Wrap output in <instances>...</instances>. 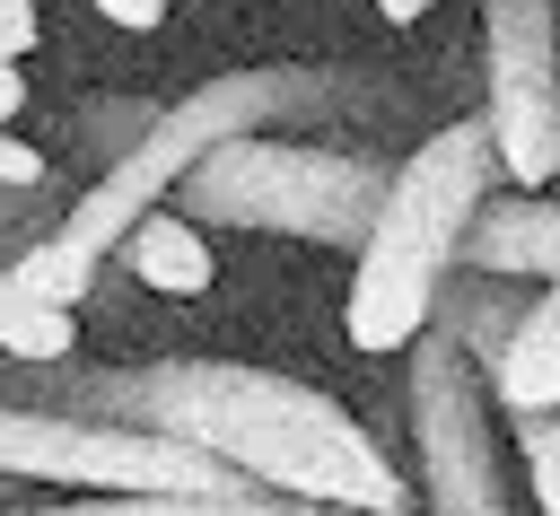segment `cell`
<instances>
[{"instance_id": "12", "label": "cell", "mask_w": 560, "mask_h": 516, "mask_svg": "<svg viewBox=\"0 0 560 516\" xmlns=\"http://www.w3.org/2000/svg\"><path fill=\"white\" fill-rule=\"evenodd\" d=\"M149 114H158V105H149V96H131V87L88 96V105L70 114V157H79L88 175H96V166H114V157H122V149L149 131Z\"/></svg>"}, {"instance_id": "2", "label": "cell", "mask_w": 560, "mask_h": 516, "mask_svg": "<svg viewBox=\"0 0 560 516\" xmlns=\"http://www.w3.org/2000/svg\"><path fill=\"white\" fill-rule=\"evenodd\" d=\"M394 96H402V87H394V70H376V61H254V70H219V79H201L192 96L158 105L149 131H140L114 166H96L52 227H61L70 245H88V254H114V236H122L149 201H166V184H175L210 140H228V131L368 122V114H385Z\"/></svg>"}, {"instance_id": "19", "label": "cell", "mask_w": 560, "mask_h": 516, "mask_svg": "<svg viewBox=\"0 0 560 516\" xmlns=\"http://www.w3.org/2000/svg\"><path fill=\"white\" fill-rule=\"evenodd\" d=\"M438 0H376V17H394V26H411V17H429Z\"/></svg>"}, {"instance_id": "18", "label": "cell", "mask_w": 560, "mask_h": 516, "mask_svg": "<svg viewBox=\"0 0 560 516\" xmlns=\"http://www.w3.org/2000/svg\"><path fill=\"white\" fill-rule=\"evenodd\" d=\"M26 114V70H18V52H0V122H18Z\"/></svg>"}, {"instance_id": "6", "label": "cell", "mask_w": 560, "mask_h": 516, "mask_svg": "<svg viewBox=\"0 0 560 516\" xmlns=\"http://www.w3.org/2000/svg\"><path fill=\"white\" fill-rule=\"evenodd\" d=\"M481 122L508 184L560 175V0H481Z\"/></svg>"}, {"instance_id": "5", "label": "cell", "mask_w": 560, "mask_h": 516, "mask_svg": "<svg viewBox=\"0 0 560 516\" xmlns=\"http://www.w3.org/2000/svg\"><path fill=\"white\" fill-rule=\"evenodd\" d=\"M402 420H411V446H420V499L438 516H499V507H516L508 455H499V429H490V385L429 324L402 341Z\"/></svg>"}, {"instance_id": "13", "label": "cell", "mask_w": 560, "mask_h": 516, "mask_svg": "<svg viewBox=\"0 0 560 516\" xmlns=\"http://www.w3.org/2000/svg\"><path fill=\"white\" fill-rule=\"evenodd\" d=\"M516 429V455H525V490H534V507L551 516L560 507V402H542V411H508Z\"/></svg>"}, {"instance_id": "11", "label": "cell", "mask_w": 560, "mask_h": 516, "mask_svg": "<svg viewBox=\"0 0 560 516\" xmlns=\"http://www.w3.org/2000/svg\"><path fill=\"white\" fill-rule=\"evenodd\" d=\"M9 280H18L26 297H44V306H70V315H79V297H96V280H105V254H88V245H70L61 227H44L35 245L9 254Z\"/></svg>"}, {"instance_id": "16", "label": "cell", "mask_w": 560, "mask_h": 516, "mask_svg": "<svg viewBox=\"0 0 560 516\" xmlns=\"http://www.w3.org/2000/svg\"><path fill=\"white\" fill-rule=\"evenodd\" d=\"M35 35H44L35 0H0V52H35Z\"/></svg>"}, {"instance_id": "14", "label": "cell", "mask_w": 560, "mask_h": 516, "mask_svg": "<svg viewBox=\"0 0 560 516\" xmlns=\"http://www.w3.org/2000/svg\"><path fill=\"white\" fill-rule=\"evenodd\" d=\"M70 210V184L61 175H35V184H0V262L18 254V245H35L52 219Z\"/></svg>"}, {"instance_id": "10", "label": "cell", "mask_w": 560, "mask_h": 516, "mask_svg": "<svg viewBox=\"0 0 560 516\" xmlns=\"http://www.w3.org/2000/svg\"><path fill=\"white\" fill-rule=\"evenodd\" d=\"M481 385H490V402H508V411H542V402H560V297H551V280L516 306L508 341L481 359Z\"/></svg>"}, {"instance_id": "7", "label": "cell", "mask_w": 560, "mask_h": 516, "mask_svg": "<svg viewBox=\"0 0 560 516\" xmlns=\"http://www.w3.org/2000/svg\"><path fill=\"white\" fill-rule=\"evenodd\" d=\"M455 262L472 271H508V280H551L560 271V210L551 184H481L464 227H455Z\"/></svg>"}, {"instance_id": "1", "label": "cell", "mask_w": 560, "mask_h": 516, "mask_svg": "<svg viewBox=\"0 0 560 516\" xmlns=\"http://www.w3.org/2000/svg\"><path fill=\"white\" fill-rule=\"evenodd\" d=\"M0 402H35V411H79V420H122V429H158L201 446L228 472L271 481L298 507H359V516H394L411 507L402 464L315 385L245 367V359H9L0 350Z\"/></svg>"}, {"instance_id": "9", "label": "cell", "mask_w": 560, "mask_h": 516, "mask_svg": "<svg viewBox=\"0 0 560 516\" xmlns=\"http://www.w3.org/2000/svg\"><path fill=\"white\" fill-rule=\"evenodd\" d=\"M534 289H542V280H508V271L446 262V271H438V289H429V315H420V324H429V332H446V341L481 367V359L508 341V324H516V306H525Z\"/></svg>"}, {"instance_id": "3", "label": "cell", "mask_w": 560, "mask_h": 516, "mask_svg": "<svg viewBox=\"0 0 560 516\" xmlns=\"http://www.w3.org/2000/svg\"><path fill=\"white\" fill-rule=\"evenodd\" d=\"M499 184V157H490V122H446L429 131L411 157H394L385 175V201L376 219L359 227V271H350V297H341V332L350 350H402L429 315V289L438 271L455 262V227L472 210V192Z\"/></svg>"}, {"instance_id": "17", "label": "cell", "mask_w": 560, "mask_h": 516, "mask_svg": "<svg viewBox=\"0 0 560 516\" xmlns=\"http://www.w3.org/2000/svg\"><path fill=\"white\" fill-rule=\"evenodd\" d=\"M96 17H114L122 35H149V26H166V0H96Z\"/></svg>"}, {"instance_id": "8", "label": "cell", "mask_w": 560, "mask_h": 516, "mask_svg": "<svg viewBox=\"0 0 560 516\" xmlns=\"http://www.w3.org/2000/svg\"><path fill=\"white\" fill-rule=\"evenodd\" d=\"M105 262H122L140 289H158V297H201L210 280H219V254H210V227H192L175 201H149L122 236H114V254Z\"/></svg>"}, {"instance_id": "4", "label": "cell", "mask_w": 560, "mask_h": 516, "mask_svg": "<svg viewBox=\"0 0 560 516\" xmlns=\"http://www.w3.org/2000/svg\"><path fill=\"white\" fill-rule=\"evenodd\" d=\"M385 175H394V157H376V149H341V140H306V131H228L166 184V201L192 227L306 236V245L350 254L385 201Z\"/></svg>"}, {"instance_id": "15", "label": "cell", "mask_w": 560, "mask_h": 516, "mask_svg": "<svg viewBox=\"0 0 560 516\" xmlns=\"http://www.w3.org/2000/svg\"><path fill=\"white\" fill-rule=\"evenodd\" d=\"M35 175H52V157H44V149H26V140L0 122V184H35Z\"/></svg>"}]
</instances>
